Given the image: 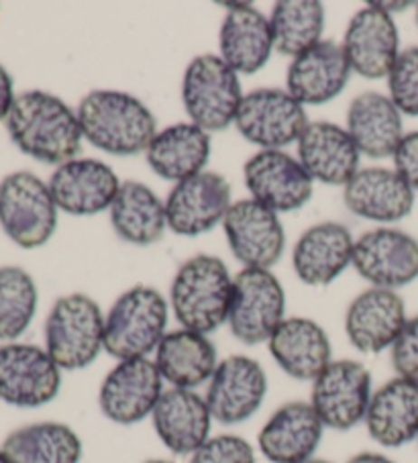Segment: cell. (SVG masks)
Here are the masks:
<instances>
[{"mask_svg":"<svg viewBox=\"0 0 418 463\" xmlns=\"http://www.w3.org/2000/svg\"><path fill=\"white\" fill-rule=\"evenodd\" d=\"M394 165L410 188L418 190V131L404 135L394 154Z\"/></svg>","mask_w":418,"mask_h":463,"instance_id":"ab89813d","label":"cell"},{"mask_svg":"<svg viewBox=\"0 0 418 463\" xmlns=\"http://www.w3.org/2000/svg\"><path fill=\"white\" fill-rule=\"evenodd\" d=\"M6 129L23 154L43 164H66L82 149L78 115L62 99L43 90H29L14 99Z\"/></svg>","mask_w":418,"mask_h":463,"instance_id":"6da1fadb","label":"cell"},{"mask_svg":"<svg viewBox=\"0 0 418 463\" xmlns=\"http://www.w3.org/2000/svg\"><path fill=\"white\" fill-rule=\"evenodd\" d=\"M166 298L149 286H135L120 294L104 317V351L119 362L147 357L166 337Z\"/></svg>","mask_w":418,"mask_h":463,"instance_id":"277c9868","label":"cell"},{"mask_svg":"<svg viewBox=\"0 0 418 463\" xmlns=\"http://www.w3.org/2000/svg\"><path fill=\"white\" fill-rule=\"evenodd\" d=\"M347 133L356 141L359 154L374 159L394 157L400 141L404 139L402 113L390 97L380 92H364L351 102Z\"/></svg>","mask_w":418,"mask_h":463,"instance_id":"4dcf8cb0","label":"cell"},{"mask_svg":"<svg viewBox=\"0 0 418 463\" xmlns=\"http://www.w3.org/2000/svg\"><path fill=\"white\" fill-rule=\"evenodd\" d=\"M14 92H13V78L6 68L0 66V121H6L11 109L14 105Z\"/></svg>","mask_w":418,"mask_h":463,"instance_id":"60d3db41","label":"cell"},{"mask_svg":"<svg viewBox=\"0 0 418 463\" xmlns=\"http://www.w3.org/2000/svg\"><path fill=\"white\" fill-rule=\"evenodd\" d=\"M37 310L33 278L23 268H0V339L14 341L29 329Z\"/></svg>","mask_w":418,"mask_h":463,"instance_id":"d590c367","label":"cell"},{"mask_svg":"<svg viewBox=\"0 0 418 463\" xmlns=\"http://www.w3.org/2000/svg\"><path fill=\"white\" fill-rule=\"evenodd\" d=\"M372 401L369 370L353 359L331 362L312 382L310 404L327 429L349 430L366 420Z\"/></svg>","mask_w":418,"mask_h":463,"instance_id":"8fae6325","label":"cell"},{"mask_svg":"<svg viewBox=\"0 0 418 463\" xmlns=\"http://www.w3.org/2000/svg\"><path fill=\"white\" fill-rule=\"evenodd\" d=\"M146 463H172V461H166V459H149Z\"/></svg>","mask_w":418,"mask_h":463,"instance_id":"bcb514c9","label":"cell"},{"mask_svg":"<svg viewBox=\"0 0 418 463\" xmlns=\"http://www.w3.org/2000/svg\"><path fill=\"white\" fill-rule=\"evenodd\" d=\"M0 225L23 250L50 241L58 227V204L43 180L31 172H14L0 182Z\"/></svg>","mask_w":418,"mask_h":463,"instance_id":"52a82bcc","label":"cell"},{"mask_svg":"<svg viewBox=\"0 0 418 463\" xmlns=\"http://www.w3.org/2000/svg\"><path fill=\"white\" fill-rule=\"evenodd\" d=\"M62 370L45 349L29 343L0 345V401L37 409L60 394Z\"/></svg>","mask_w":418,"mask_h":463,"instance_id":"30bf717a","label":"cell"},{"mask_svg":"<svg viewBox=\"0 0 418 463\" xmlns=\"http://www.w3.org/2000/svg\"><path fill=\"white\" fill-rule=\"evenodd\" d=\"M235 127L243 137L263 149H282L299 143L309 127L304 107L288 90L260 88L241 100Z\"/></svg>","mask_w":418,"mask_h":463,"instance_id":"9c48e42d","label":"cell"},{"mask_svg":"<svg viewBox=\"0 0 418 463\" xmlns=\"http://www.w3.org/2000/svg\"><path fill=\"white\" fill-rule=\"evenodd\" d=\"M3 451L11 463H80L82 439L63 422H33L13 430Z\"/></svg>","mask_w":418,"mask_h":463,"instance_id":"836d02e7","label":"cell"},{"mask_svg":"<svg viewBox=\"0 0 418 463\" xmlns=\"http://www.w3.org/2000/svg\"><path fill=\"white\" fill-rule=\"evenodd\" d=\"M343 201L361 219L396 222L413 213L414 190L396 170L366 167L345 184Z\"/></svg>","mask_w":418,"mask_h":463,"instance_id":"cb8c5ba5","label":"cell"},{"mask_svg":"<svg viewBox=\"0 0 418 463\" xmlns=\"http://www.w3.org/2000/svg\"><path fill=\"white\" fill-rule=\"evenodd\" d=\"M86 141L104 154L128 157L147 151L157 135L151 110L123 90H92L76 110Z\"/></svg>","mask_w":418,"mask_h":463,"instance_id":"7a4b0ae2","label":"cell"},{"mask_svg":"<svg viewBox=\"0 0 418 463\" xmlns=\"http://www.w3.org/2000/svg\"><path fill=\"white\" fill-rule=\"evenodd\" d=\"M0 463H11V461H9V458H6V455H5L3 447H0Z\"/></svg>","mask_w":418,"mask_h":463,"instance_id":"f6af8a7d","label":"cell"},{"mask_svg":"<svg viewBox=\"0 0 418 463\" xmlns=\"http://www.w3.org/2000/svg\"><path fill=\"white\" fill-rule=\"evenodd\" d=\"M351 76V66L341 43L320 42L288 68L286 90L300 105H325L343 92Z\"/></svg>","mask_w":418,"mask_h":463,"instance_id":"7402d4cb","label":"cell"},{"mask_svg":"<svg viewBox=\"0 0 418 463\" xmlns=\"http://www.w3.org/2000/svg\"><path fill=\"white\" fill-rule=\"evenodd\" d=\"M388 88L402 115L418 117V47L400 52L388 74Z\"/></svg>","mask_w":418,"mask_h":463,"instance_id":"8d00e7d4","label":"cell"},{"mask_svg":"<svg viewBox=\"0 0 418 463\" xmlns=\"http://www.w3.org/2000/svg\"><path fill=\"white\" fill-rule=\"evenodd\" d=\"M366 427L369 437L388 449L418 439V382L394 378L377 388L367 406Z\"/></svg>","mask_w":418,"mask_h":463,"instance_id":"4316f807","label":"cell"},{"mask_svg":"<svg viewBox=\"0 0 418 463\" xmlns=\"http://www.w3.org/2000/svg\"><path fill=\"white\" fill-rule=\"evenodd\" d=\"M359 149L347 129L335 123H309L299 139V162L312 180L345 186L359 172Z\"/></svg>","mask_w":418,"mask_h":463,"instance_id":"484cf974","label":"cell"},{"mask_svg":"<svg viewBox=\"0 0 418 463\" xmlns=\"http://www.w3.org/2000/svg\"><path fill=\"white\" fill-rule=\"evenodd\" d=\"M268 392V376L255 359L231 355L216 365L204 401L213 420L221 425H239L261 409Z\"/></svg>","mask_w":418,"mask_h":463,"instance_id":"4fadbf2b","label":"cell"},{"mask_svg":"<svg viewBox=\"0 0 418 463\" xmlns=\"http://www.w3.org/2000/svg\"><path fill=\"white\" fill-rule=\"evenodd\" d=\"M406 321L404 300L400 294L369 288L351 302L345 317V331L351 345L361 354H382L394 345Z\"/></svg>","mask_w":418,"mask_h":463,"instance_id":"44dd1931","label":"cell"},{"mask_svg":"<svg viewBox=\"0 0 418 463\" xmlns=\"http://www.w3.org/2000/svg\"><path fill=\"white\" fill-rule=\"evenodd\" d=\"M109 213L115 233L133 245L159 241L167 227L166 203L146 184L135 180L120 184Z\"/></svg>","mask_w":418,"mask_h":463,"instance_id":"d6a6232c","label":"cell"},{"mask_svg":"<svg viewBox=\"0 0 418 463\" xmlns=\"http://www.w3.org/2000/svg\"><path fill=\"white\" fill-rule=\"evenodd\" d=\"M398 29L392 14L377 3H369L349 21L343 37V52L351 71L366 80H380L390 74L398 60Z\"/></svg>","mask_w":418,"mask_h":463,"instance_id":"ac0fdd59","label":"cell"},{"mask_svg":"<svg viewBox=\"0 0 418 463\" xmlns=\"http://www.w3.org/2000/svg\"><path fill=\"white\" fill-rule=\"evenodd\" d=\"M325 425L310 402H288L260 430V451L271 463H302L315 458Z\"/></svg>","mask_w":418,"mask_h":463,"instance_id":"ffe728a7","label":"cell"},{"mask_svg":"<svg viewBox=\"0 0 418 463\" xmlns=\"http://www.w3.org/2000/svg\"><path fill=\"white\" fill-rule=\"evenodd\" d=\"M47 186L58 209L74 217H90L110 209L120 182L112 167L100 159L76 157L58 165Z\"/></svg>","mask_w":418,"mask_h":463,"instance_id":"d6986e66","label":"cell"},{"mask_svg":"<svg viewBox=\"0 0 418 463\" xmlns=\"http://www.w3.org/2000/svg\"><path fill=\"white\" fill-rule=\"evenodd\" d=\"M151 420L159 441L176 455H192L211 439L213 414L195 390H166Z\"/></svg>","mask_w":418,"mask_h":463,"instance_id":"603a6c76","label":"cell"},{"mask_svg":"<svg viewBox=\"0 0 418 463\" xmlns=\"http://www.w3.org/2000/svg\"><path fill=\"white\" fill-rule=\"evenodd\" d=\"M231 209V184L216 172H200L172 188L166 201L167 227L196 237L223 222Z\"/></svg>","mask_w":418,"mask_h":463,"instance_id":"e0dca14e","label":"cell"},{"mask_svg":"<svg viewBox=\"0 0 418 463\" xmlns=\"http://www.w3.org/2000/svg\"><path fill=\"white\" fill-rule=\"evenodd\" d=\"M286 294L270 269L245 268L233 280L229 329L245 345L268 343L284 321Z\"/></svg>","mask_w":418,"mask_h":463,"instance_id":"ba28073f","label":"cell"},{"mask_svg":"<svg viewBox=\"0 0 418 463\" xmlns=\"http://www.w3.org/2000/svg\"><path fill=\"white\" fill-rule=\"evenodd\" d=\"M268 347L288 376L300 382H315L333 362L328 335L312 318H284L270 337Z\"/></svg>","mask_w":418,"mask_h":463,"instance_id":"d4e9b609","label":"cell"},{"mask_svg":"<svg viewBox=\"0 0 418 463\" xmlns=\"http://www.w3.org/2000/svg\"><path fill=\"white\" fill-rule=\"evenodd\" d=\"M188 463H255V451L237 435H216L192 453Z\"/></svg>","mask_w":418,"mask_h":463,"instance_id":"74e56055","label":"cell"},{"mask_svg":"<svg viewBox=\"0 0 418 463\" xmlns=\"http://www.w3.org/2000/svg\"><path fill=\"white\" fill-rule=\"evenodd\" d=\"M146 157L159 178L178 184L204 172L211 157V137L195 123L170 125L156 135Z\"/></svg>","mask_w":418,"mask_h":463,"instance_id":"1f68e13d","label":"cell"},{"mask_svg":"<svg viewBox=\"0 0 418 463\" xmlns=\"http://www.w3.org/2000/svg\"><path fill=\"white\" fill-rule=\"evenodd\" d=\"M170 300L182 329L208 335L229 321L233 278L214 255H195L176 271Z\"/></svg>","mask_w":418,"mask_h":463,"instance_id":"3957f363","label":"cell"},{"mask_svg":"<svg viewBox=\"0 0 418 463\" xmlns=\"http://www.w3.org/2000/svg\"><path fill=\"white\" fill-rule=\"evenodd\" d=\"M390 349L398 378L418 382V317L408 318Z\"/></svg>","mask_w":418,"mask_h":463,"instance_id":"f35d334b","label":"cell"},{"mask_svg":"<svg viewBox=\"0 0 418 463\" xmlns=\"http://www.w3.org/2000/svg\"><path fill=\"white\" fill-rule=\"evenodd\" d=\"M182 100L190 121L206 133L227 129L235 123L243 100L239 74L221 55L204 53L190 61L182 82Z\"/></svg>","mask_w":418,"mask_h":463,"instance_id":"8992f818","label":"cell"},{"mask_svg":"<svg viewBox=\"0 0 418 463\" xmlns=\"http://www.w3.org/2000/svg\"><path fill=\"white\" fill-rule=\"evenodd\" d=\"M243 175L253 201L273 213L299 211L312 196L309 172L282 149H263L247 159Z\"/></svg>","mask_w":418,"mask_h":463,"instance_id":"9a60e30c","label":"cell"},{"mask_svg":"<svg viewBox=\"0 0 418 463\" xmlns=\"http://www.w3.org/2000/svg\"><path fill=\"white\" fill-rule=\"evenodd\" d=\"M302 463H333V461H327V459H317V458H310V459H307V461H302Z\"/></svg>","mask_w":418,"mask_h":463,"instance_id":"ee69618b","label":"cell"},{"mask_svg":"<svg viewBox=\"0 0 418 463\" xmlns=\"http://www.w3.org/2000/svg\"><path fill=\"white\" fill-rule=\"evenodd\" d=\"M156 365L172 388L195 390L211 382L219 365L213 341L188 329L166 333L156 349Z\"/></svg>","mask_w":418,"mask_h":463,"instance_id":"f546056e","label":"cell"},{"mask_svg":"<svg viewBox=\"0 0 418 463\" xmlns=\"http://www.w3.org/2000/svg\"><path fill=\"white\" fill-rule=\"evenodd\" d=\"M353 268L374 288H402L418 278V241L398 229H374L353 250Z\"/></svg>","mask_w":418,"mask_h":463,"instance_id":"2e32d148","label":"cell"},{"mask_svg":"<svg viewBox=\"0 0 418 463\" xmlns=\"http://www.w3.org/2000/svg\"><path fill=\"white\" fill-rule=\"evenodd\" d=\"M270 25L273 50L294 60L323 42L325 6L318 0H282L273 5Z\"/></svg>","mask_w":418,"mask_h":463,"instance_id":"e575fe53","label":"cell"},{"mask_svg":"<svg viewBox=\"0 0 418 463\" xmlns=\"http://www.w3.org/2000/svg\"><path fill=\"white\" fill-rule=\"evenodd\" d=\"M223 21L219 47L221 58L237 74L252 76L268 63L273 50L270 19L252 5H227Z\"/></svg>","mask_w":418,"mask_h":463,"instance_id":"f1b7e54d","label":"cell"},{"mask_svg":"<svg viewBox=\"0 0 418 463\" xmlns=\"http://www.w3.org/2000/svg\"><path fill=\"white\" fill-rule=\"evenodd\" d=\"M347 463H396V461H392L390 458H385V455H382V453L364 451V453L353 455Z\"/></svg>","mask_w":418,"mask_h":463,"instance_id":"b9f144b4","label":"cell"},{"mask_svg":"<svg viewBox=\"0 0 418 463\" xmlns=\"http://www.w3.org/2000/svg\"><path fill=\"white\" fill-rule=\"evenodd\" d=\"M104 349V315L86 294L55 302L45 321V351L60 370H84Z\"/></svg>","mask_w":418,"mask_h":463,"instance_id":"5b68a950","label":"cell"},{"mask_svg":"<svg viewBox=\"0 0 418 463\" xmlns=\"http://www.w3.org/2000/svg\"><path fill=\"white\" fill-rule=\"evenodd\" d=\"M382 6V9L385 11V13H396V11H406L408 6H410V3H377Z\"/></svg>","mask_w":418,"mask_h":463,"instance_id":"7bdbcfd3","label":"cell"},{"mask_svg":"<svg viewBox=\"0 0 418 463\" xmlns=\"http://www.w3.org/2000/svg\"><path fill=\"white\" fill-rule=\"evenodd\" d=\"M223 229L233 255L245 268L270 269L282 258L286 235L278 213L253 198L233 203L223 219Z\"/></svg>","mask_w":418,"mask_h":463,"instance_id":"5bb4252c","label":"cell"},{"mask_svg":"<svg viewBox=\"0 0 418 463\" xmlns=\"http://www.w3.org/2000/svg\"><path fill=\"white\" fill-rule=\"evenodd\" d=\"M353 250L356 241L349 229L339 222H320L310 227L294 247L296 276L309 286H328L353 263Z\"/></svg>","mask_w":418,"mask_h":463,"instance_id":"83f0119b","label":"cell"},{"mask_svg":"<svg viewBox=\"0 0 418 463\" xmlns=\"http://www.w3.org/2000/svg\"><path fill=\"white\" fill-rule=\"evenodd\" d=\"M416 23H418V5H416Z\"/></svg>","mask_w":418,"mask_h":463,"instance_id":"7dc6e473","label":"cell"},{"mask_svg":"<svg viewBox=\"0 0 418 463\" xmlns=\"http://www.w3.org/2000/svg\"><path fill=\"white\" fill-rule=\"evenodd\" d=\"M164 392V378L156 362L147 357L123 359L104 378L99 406L117 425H137L154 414Z\"/></svg>","mask_w":418,"mask_h":463,"instance_id":"7c38bea8","label":"cell"}]
</instances>
